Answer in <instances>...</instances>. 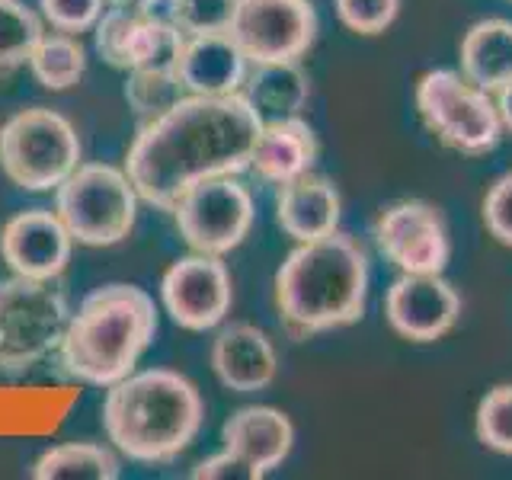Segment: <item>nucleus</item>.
Segmentation results:
<instances>
[{"instance_id": "1", "label": "nucleus", "mask_w": 512, "mask_h": 480, "mask_svg": "<svg viewBox=\"0 0 512 480\" xmlns=\"http://www.w3.org/2000/svg\"><path fill=\"white\" fill-rule=\"evenodd\" d=\"M260 125L244 93H186L176 106L141 125L125 154V173L141 202L170 212L192 183L244 173Z\"/></svg>"}, {"instance_id": "2", "label": "nucleus", "mask_w": 512, "mask_h": 480, "mask_svg": "<svg viewBox=\"0 0 512 480\" xmlns=\"http://www.w3.org/2000/svg\"><path fill=\"white\" fill-rule=\"evenodd\" d=\"M365 298L368 256L340 231L301 240L276 272V311L295 340L356 324L365 314Z\"/></svg>"}, {"instance_id": "3", "label": "nucleus", "mask_w": 512, "mask_h": 480, "mask_svg": "<svg viewBox=\"0 0 512 480\" xmlns=\"http://www.w3.org/2000/svg\"><path fill=\"white\" fill-rule=\"evenodd\" d=\"M205 420L196 384L173 368H148L109 384L103 429L128 461L170 464L180 458Z\"/></svg>"}, {"instance_id": "4", "label": "nucleus", "mask_w": 512, "mask_h": 480, "mask_svg": "<svg viewBox=\"0 0 512 480\" xmlns=\"http://www.w3.org/2000/svg\"><path fill=\"white\" fill-rule=\"evenodd\" d=\"M157 336L154 298L138 285L109 282L71 311L58 343V362L71 375L93 388H109L135 372L138 359Z\"/></svg>"}, {"instance_id": "5", "label": "nucleus", "mask_w": 512, "mask_h": 480, "mask_svg": "<svg viewBox=\"0 0 512 480\" xmlns=\"http://www.w3.org/2000/svg\"><path fill=\"white\" fill-rule=\"evenodd\" d=\"M80 167L77 128L48 106L20 109L0 125V170L26 192L58 189Z\"/></svg>"}, {"instance_id": "6", "label": "nucleus", "mask_w": 512, "mask_h": 480, "mask_svg": "<svg viewBox=\"0 0 512 480\" xmlns=\"http://www.w3.org/2000/svg\"><path fill=\"white\" fill-rule=\"evenodd\" d=\"M55 212L74 237V244L112 247L135 228L138 189L119 167L80 164L55 189Z\"/></svg>"}, {"instance_id": "7", "label": "nucleus", "mask_w": 512, "mask_h": 480, "mask_svg": "<svg viewBox=\"0 0 512 480\" xmlns=\"http://www.w3.org/2000/svg\"><path fill=\"white\" fill-rule=\"evenodd\" d=\"M71 304L42 279H0V372L20 375L58 349Z\"/></svg>"}, {"instance_id": "8", "label": "nucleus", "mask_w": 512, "mask_h": 480, "mask_svg": "<svg viewBox=\"0 0 512 480\" xmlns=\"http://www.w3.org/2000/svg\"><path fill=\"white\" fill-rule=\"evenodd\" d=\"M416 109L429 132L458 154H490L503 138L493 93L474 87L461 71H426L416 84Z\"/></svg>"}, {"instance_id": "9", "label": "nucleus", "mask_w": 512, "mask_h": 480, "mask_svg": "<svg viewBox=\"0 0 512 480\" xmlns=\"http://www.w3.org/2000/svg\"><path fill=\"white\" fill-rule=\"evenodd\" d=\"M170 212L186 247L212 256H228L244 244L256 218L250 189L237 176L192 183Z\"/></svg>"}, {"instance_id": "10", "label": "nucleus", "mask_w": 512, "mask_h": 480, "mask_svg": "<svg viewBox=\"0 0 512 480\" xmlns=\"http://www.w3.org/2000/svg\"><path fill=\"white\" fill-rule=\"evenodd\" d=\"M228 36L250 64L301 61L317 39L311 0H237Z\"/></svg>"}, {"instance_id": "11", "label": "nucleus", "mask_w": 512, "mask_h": 480, "mask_svg": "<svg viewBox=\"0 0 512 480\" xmlns=\"http://www.w3.org/2000/svg\"><path fill=\"white\" fill-rule=\"evenodd\" d=\"M160 301L176 327L205 333L224 324L234 304L231 272L221 256L196 253L180 256L160 279Z\"/></svg>"}, {"instance_id": "12", "label": "nucleus", "mask_w": 512, "mask_h": 480, "mask_svg": "<svg viewBox=\"0 0 512 480\" xmlns=\"http://www.w3.org/2000/svg\"><path fill=\"white\" fill-rule=\"evenodd\" d=\"M375 244L400 272H442L452 256L442 212L420 199L384 208L375 221Z\"/></svg>"}, {"instance_id": "13", "label": "nucleus", "mask_w": 512, "mask_h": 480, "mask_svg": "<svg viewBox=\"0 0 512 480\" xmlns=\"http://www.w3.org/2000/svg\"><path fill=\"white\" fill-rule=\"evenodd\" d=\"M384 317L410 343H436L461 317V298L442 272H400L384 295Z\"/></svg>"}, {"instance_id": "14", "label": "nucleus", "mask_w": 512, "mask_h": 480, "mask_svg": "<svg viewBox=\"0 0 512 480\" xmlns=\"http://www.w3.org/2000/svg\"><path fill=\"white\" fill-rule=\"evenodd\" d=\"M74 237L64 228L58 212L26 208L13 215L0 231V256L13 276L55 282L71 263Z\"/></svg>"}, {"instance_id": "15", "label": "nucleus", "mask_w": 512, "mask_h": 480, "mask_svg": "<svg viewBox=\"0 0 512 480\" xmlns=\"http://www.w3.org/2000/svg\"><path fill=\"white\" fill-rule=\"evenodd\" d=\"M212 368L234 394L266 391L279 372V356L269 336L253 324H228L212 343Z\"/></svg>"}, {"instance_id": "16", "label": "nucleus", "mask_w": 512, "mask_h": 480, "mask_svg": "<svg viewBox=\"0 0 512 480\" xmlns=\"http://www.w3.org/2000/svg\"><path fill=\"white\" fill-rule=\"evenodd\" d=\"M250 61L237 48L228 32H205V36H186L183 55L176 61L186 93L196 96H231L244 87Z\"/></svg>"}, {"instance_id": "17", "label": "nucleus", "mask_w": 512, "mask_h": 480, "mask_svg": "<svg viewBox=\"0 0 512 480\" xmlns=\"http://www.w3.org/2000/svg\"><path fill=\"white\" fill-rule=\"evenodd\" d=\"M340 215H343L340 189L327 176L304 173L298 180L279 186L276 221L295 244L340 231Z\"/></svg>"}, {"instance_id": "18", "label": "nucleus", "mask_w": 512, "mask_h": 480, "mask_svg": "<svg viewBox=\"0 0 512 480\" xmlns=\"http://www.w3.org/2000/svg\"><path fill=\"white\" fill-rule=\"evenodd\" d=\"M314 160H317L314 128L301 116H295V119H276L260 125L247 170H253L263 183L282 186L311 173Z\"/></svg>"}, {"instance_id": "19", "label": "nucleus", "mask_w": 512, "mask_h": 480, "mask_svg": "<svg viewBox=\"0 0 512 480\" xmlns=\"http://www.w3.org/2000/svg\"><path fill=\"white\" fill-rule=\"evenodd\" d=\"M221 442L240 458H247L253 468L269 474L292 455L295 426L276 407H240L221 426Z\"/></svg>"}, {"instance_id": "20", "label": "nucleus", "mask_w": 512, "mask_h": 480, "mask_svg": "<svg viewBox=\"0 0 512 480\" xmlns=\"http://www.w3.org/2000/svg\"><path fill=\"white\" fill-rule=\"evenodd\" d=\"M240 93L260 116V122L295 119L311 100V80L298 61H263L250 64Z\"/></svg>"}, {"instance_id": "21", "label": "nucleus", "mask_w": 512, "mask_h": 480, "mask_svg": "<svg viewBox=\"0 0 512 480\" xmlns=\"http://www.w3.org/2000/svg\"><path fill=\"white\" fill-rule=\"evenodd\" d=\"M461 74L474 87L496 93L512 80V23L490 16V20L474 23L464 32L461 48Z\"/></svg>"}, {"instance_id": "22", "label": "nucleus", "mask_w": 512, "mask_h": 480, "mask_svg": "<svg viewBox=\"0 0 512 480\" xmlns=\"http://www.w3.org/2000/svg\"><path fill=\"white\" fill-rule=\"evenodd\" d=\"M122 464L116 452L96 442H64L32 464L36 480H116Z\"/></svg>"}, {"instance_id": "23", "label": "nucleus", "mask_w": 512, "mask_h": 480, "mask_svg": "<svg viewBox=\"0 0 512 480\" xmlns=\"http://www.w3.org/2000/svg\"><path fill=\"white\" fill-rule=\"evenodd\" d=\"M29 71L45 90H71L87 71V52L71 32H42L29 52Z\"/></svg>"}, {"instance_id": "24", "label": "nucleus", "mask_w": 512, "mask_h": 480, "mask_svg": "<svg viewBox=\"0 0 512 480\" xmlns=\"http://www.w3.org/2000/svg\"><path fill=\"white\" fill-rule=\"evenodd\" d=\"M186 36L180 26L167 20V13H141L132 45H128V71H176Z\"/></svg>"}, {"instance_id": "25", "label": "nucleus", "mask_w": 512, "mask_h": 480, "mask_svg": "<svg viewBox=\"0 0 512 480\" xmlns=\"http://www.w3.org/2000/svg\"><path fill=\"white\" fill-rule=\"evenodd\" d=\"M42 32V16L36 10L20 0H0V71L26 64Z\"/></svg>"}, {"instance_id": "26", "label": "nucleus", "mask_w": 512, "mask_h": 480, "mask_svg": "<svg viewBox=\"0 0 512 480\" xmlns=\"http://www.w3.org/2000/svg\"><path fill=\"white\" fill-rule=\"evenodd\" d=\"M186 96V87L176 71H128L125 80V100L138 119L151 122L160 112H167Z\"/></svg>"}, {"instance_id": "27", "label": "nucleus", "mask_w": 512, "mask_h": 480, "mask_svg": "<svg viewBox=\"0 0 512 480\" xmlns=\"http://www.w3.org/2000/svg\"><path fill=\"white\" fill-rule=\"evenodd\" d=\"M477 439L490 452L512 455V384H496L477 404Z\"/></svg>"}, {"instance_id": "28", "label": "nucleus", "mask_w": 512, "mask_h": 480, "mask_svg": "<svg viewBox=\"0 0 512 480\" xmlns=\"http://www.w3.org/2000/svg\"><path fill=\"white\" fill-rule=\"evenodd\" d=\"M237 0H164L167 20L180 26L183 36L228 32Z\"/></svg>"}, {"instance_id": "29", "label": "nucleus", "mask_w": 512, "mask_h": 480, "mask_svg": "<svg viewBox=\"0 0 512 480\" xmlns=\"http://www.w3.org/2000/svg\"><path fill=\"white\" fill-rule=\"evenodd\" d=\"M138 16L141 13L122 10V7H106L100 23L93 26L96 29V52H100L103 61L112 64V68L128 71V45H132Z\"/></svg>"}, {"instance_id": "30", "label": "nucleus", "mask_w": 512, "mask_h": 480, "mask_svg": "<svg viewBox=\"0 0 512 480\" xmlns=\"http://www.w3.org/2000/svg\"><path fill=\"white\" fill-rule=\"evenodd\" d=\"M333 7L349 32L381 36V32L397 20L400 0H333Z\"/></svg>"}, {"instance_id": "31", "label": "nucleus", "mask_w": 512, "mask_h": 480, "mask_svg": "<svg viewBox=\"0 0 512 480\" xmlns=\"http://www.w3.org/2000/svg\"><path fill=\"white\" fill-rule=\"evenodd\" d=\"M106 7V0H39L42 20L58 32H71V36L93 29Z\"/></svg>"}, {"instance_id": "32", "label": "nucleus", "mask_w": 512, "mask_h": 480, "mask_svg": "<svg viewBox=\"0 0 512 480\" xmlns=\"http://www.w3.org/2000/svg\"><path fill=\"white\" fill-rule=\"evenodd\" d=\"M484 224L496 244L512 247V170L503 173L484 196Z\"/></svg>"}, {"instance_id": "33", "label": "nucleus", "mask_w": 512, "mask_h": 480, "mask_svg": "<svg viewBox=\"0 0 512 480\" xmlns=\"http://www.w3.org/2000/svg\"><path fill=\"white\" fill-rule=\"evenodd\" d=\"M192 477L196 480H260L263 471L253 468L247 458H240L237 452H231V448H224V452L196 464Z\"/></svg>"}, {"instance_id": "34", "label": "nucleus", "mask_w": 512, "mask_h": 480, "mask_svg": "<svg viewBox=\"0 0 512 480\" xmlns=\"http://www.w3.org/2000/svg\"><path fill=\"white\" fill-rule=\"evenodd\" d=\"M496 112H500V122H503V132L512 135V80L503 87V90H496Z\"/></svg>"}, {"instance_id": "35", "label": "nucleus", "mask_w": 512, "mask_h": 480, "mask_svg": "<svg viewBox=\"0 0 512 480\" xmlns=\"http://www.w3.org/2000/svg\"><path fill=\"white\" fill-rule=\"evenodd\" d=\"M109 7H122V10H132V13H154L164 0H106Z\"/></svg>"}, {"instance_id": "36", "label": "nucleus", "mask_w": 512, "mask_h": 480, "mask_svg": "<svg viewBox=\"0 0 512 480\" xmlns=\"http://www.w3.org/2000/svg\"><path fill=\"white\" fill-rule=\"evenodd\" d=\"M509 4H512V0H509Z\"/></svg>"}]
</instances>
